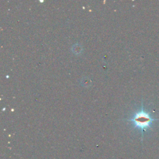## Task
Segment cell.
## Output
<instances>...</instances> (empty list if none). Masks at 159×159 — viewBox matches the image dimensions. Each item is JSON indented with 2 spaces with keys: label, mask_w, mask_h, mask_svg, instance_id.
I'll return each instance as SVG.
<instances>
[{
  "label": "cell",
  "mask_w": 159,
  "mask_h": 159,
  "mask_svg": "<svg viewBox=\"0 0 159 159\" xmlns=\"http://www.w3.org/2000/svg\"><path fill=\"white\" fill-rule=\"evenodd\" d=\"M159 120L158 119H154L149 114L144 110L143 107L142 110L135 114L133 117L129 119L134 123L136 127L140 129L142 131H145L148 127H150V124L154 121Z\"/></svg>",
  "instance_id": "obj_1"
}]
</instances>
